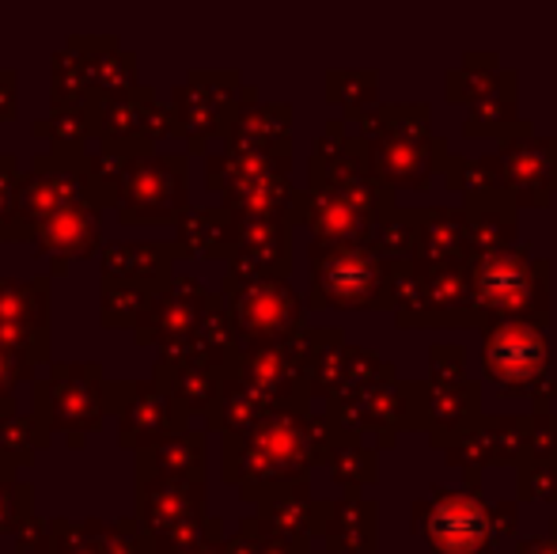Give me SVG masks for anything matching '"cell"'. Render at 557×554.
I'll list each match as a JSON object with an SVG mask.
<instances>
[{
	"label": "cell",
	"instance_id": "5b68a950",
	"mask_svg": "<svg viewBox=\"0 0 557 554\" xmlns=\"http://www.w3.org/2000/svg\"><path fill=\"white\" fill-rule=\"evenodd\" d=\"M117 206L125 224L137 221H175L186 206V156L137 152L117 160L114 178L107 183V206Z\"/></svg>",
	"mask_w": 557,
	"mask_h": 554
},
{
	"label": "cell",
	"instance_id": "3957f363",
	"mask_svg": "<svg viewBox=\"0 0 557 554\" xmlns=\"http://www.w3.org/2000/svg\"><path fill=\"white\" fill-rule=\"evenodd\" d=\"M470 278H474L478 323H512L528 319L539 323L550 316V274L543 259H531L528 247H505V251L467 255Z\"/></svg>",
	"mask_w": 557,
	"mask_h": 554
},
{
	"label": "cell",
	"instance_id": "4316f807",
	"mask_svg": "<svg viewBox=\"0 0 557 554\" xmlns=\"http://www.w3.org/2000/svg\"><path fill=\"white\" fill-rule=\"evenodd\" d=\"M372 251L387 262H410L418 255V209H395L372 232Z\"/></svg>",
	"mask_w": 557,
	"mask_h": 554
},
{
	"label": "cell",
	"instance_id": "7402d4cb",
	"mask_svg": "<svg viewBox=\"0 0 557 554\" xmlns=\"http://www.w3.org/2000/svg\"><path fill=\"white\" fill-rule=\"evenodd\" d=\"M375 502L368 497H345V502H331V517H326V543L331 551L342 554H368L375 551Z\"/></svg>",
	"mask_w": 557,
	"mask_h": 554
},
{
	"label": "cell",
	"instance_id": "277c9868",
	"mask_svg": "<svg viewBox=\"0 0 557 554\" xmlns=\"http://www.w3.org/2000/svg\"><path fill=\"white\" fill-rule=\"evenodd\" d=\"M311 308H395L391 262L372 244H311Z\"/></svg>",
	"mask_w": 557,
	"mask_h": 554
},
{
	"label": "cell",
	"instance_id": "ac0fdd59",
	"mask_svg": "<svg viewBox=\"0 0 557 554\" xmlns=\"http://www.w3.org/2000/svg\"><path fill=\"white\" fill-rule=\"evenodd\" d=\"M326 517H331V502H311L308 490L300 487L262 502L258 525L288 547H304L315 532H326Z\"/></svg>",
	"mask_w": 557,
	"mask_h": 554
},
{
	"label": "cell",
	"instance_id": "d4e9b609",
	"mask_svg": "<svg viewBox=\"0 0 557 554\" xmlns=\"http://www.w3.org/2000/svg\"><path fill=\"white\" fill-rule=\"evenodd\" d=\"M148 471L168 475V479H190L201 482L206 471V441L201 433H175L171 441H163L156 452H148Z\"/></svg>",
	"mask_w": 557,
	"mask_h": 554
},
{
	"label": "cell",
	"instance_id": "e0dca14e",
	"mask_svg": "<svg viewBox=\"0 0 557 554\" xmlns=\"http://www.w3.org/2000/svg\"><path fill=\"white\" fill-rule=\"evenodd\" d=\"M99 209H103V201H96V198L73 201V206H65L61 213H53L50 221L38 224V229L30 232V239H35L46 255H53V259H84V255H91L99 244Z\"/></svg>",
	"mask_w": 557,
	"mask_h": 554
},
{
	"label": "cell",
	"instance_id": "44dd1931",
	"mask_svg": "<svg viewBox=\"0 0 557 554\" xmlns=\"http://www.w3.org/2000/svg\"><path fill=\"white\" fill-rule=\"evenodd\" d=\"M227 148L288 156V107H243L232 122V145Z\"/></svg>",
	"mask_w": 557,
	"mask_h": 554
},
{
	"label": "cell",
	"instance_id": "83f0119b",
	"mask_svg": "<svg viewBox=\"0 0 557 554\" xmlns=\"http://www.w3.org/2000/svg\"><path fill=\"white\" fill-rule=\"evenodd\" d=\"M46 436H50V429L38 418L12 415L0 426V456H8V464H30L35 452L46 444Z\"/></svg>",
	"mask_w": 557,
	"mask_h": 554
},
{
	"label": "cell",
	"instance_id": "7a4b0ae2",
	"mask_svg": "<svg viewBox=\"0 0 557 554\" xmlns=\"http://www.w3.org/2000/svg\"><path fill=\"white\" fill-rule=\"evenodd\" d=\"M364 145L372 171L383 186L421 190L433 171H441L451 156L441 137L429 130V107H375L364 119Z\"/></svg>",
	"mask_w": 557,
	"mask_h": 554
},
{
	"label": "cell",
	"instance_id": "1f68e13d",
	"mask_svg": "<svg viewBox=\"0 0 557 554\" xmlns=\"http://www.w3.org/2000/svg\"><path fill=\"white\" fill-rule=\"evenodd\" d=\"M520 497L557 502V459H528L520 467Z\"/></svg>",
	"mask_w": 557,
	"mask_h": 554
},
{
	"label": "cell",
	"instance_id": "30bf717a",
	"mask_svg": "<svg viewBox=\"0 0 557 554\" xmlns=\"http://www.w3.org/2000/svg\"><path fill=\"white\" fill-rule=\"evenodd\" d=\"M482 369L505 395L535 392L546 380V334L539 323L512 319V323L485 327Z\"/></svg>",
	"mask_w": 557,
	"mask_h": 554
},
{
	"label": "cell",
	"instance_id": "6da1fadb",
	"mask_svg": "<svg viewBox=\"0 0 557 554\" xmlns=\"http://www.w3.org/2000/svg\"><path fill=\"white\" fill-rule=\"evenodd\" d=\"M331 418H315L308 407H281L265 415L250 433L227 436L224 479L239 487L243 497L270 502L288 490H300L319 459H331L337 444Z\"/></svg>",
	"mask_w": 557,
	"mask_h": 554
},
{
	"label": "cell",
	"instance_id": "5bb4252c",
	"mask_svg": "<svg viewBox=\"0 0 557 554\" xmlns=\"http://www.w3.org/2000/svg\"><path fill=\"white\" fill-rule=\"evenodd\" d=\"M406 395V426L429 429L436 448H444L455 433L478 421V384L459 380V384H436V380H421V384H403Z\"/></svg>",
	"mask_w": 557,
	"mask_h": 554
},
{
	"label": "cell",
	"instance_id": "52a82bcc",
	"mask_svg": "<svg viewBox=\"0 0 557 554\" xmlns=\"http://www.w3.org/2000/svg\"><path fill=\"white\" fill-rule=\"evenodd\" d=\"M107 415H114V384H107L99 365H53L50 380L38 384L35 418L50 433H91L103 426Z\"/></svg>",
	"mask_w": 557,
	"mask_h": 554
},
{
	"label": "cell",
	"instance_id": "74e56055",
	"mask_svg": "<svg viewBox=\"0 0 557 554\" xmlns=\"http://www.w3.org/2000/svg\"><path fill=\"white\" fill-rule=\"evenodd\" d=\"M516 554H557V540H531V543H523Z\"/></svg>",
	"mask_w": 557,
	"mask_h": 554
},
{
	"label": "cell",
	"instance_id": "603a6c76",
	"mask_svg": "<svg viewBox=\"0 0 557 554\" xmlns=\"http://www.w3.org/2000/svg\"><path fill=\"white\" fill-rule=\"evenodd\" d=\"M0 331H46V278H0Z\"/></svg>",
	"mask_w": 557,
	"mask_h": 554
},
{
	"label": "cell",
	"instance_id": "f546056e",
	"mask_svg": "<svg viewBox=\"0 0 557 554\" xmlns=\"http://www.w3.org/2000/svg\"><path fill=\"white\" fill-rule=\"evenodd\" d=\"M50 554H107L103 525H58L50 532Z\"/></svg>",
	"mask_w": 557,
	"mask_h": 554
},
{
	"label": "cell",
	"instance_id": "d6a6232c",
	"mask_svg": "<svg viewBox=\"0 0 557 554\" xmlns=\"http://www.w3.org/2000/svg\"><path fill=\"white\" fill-rule=\"evenodd\" d=\"M528 459H557V415L535 410L528 418ZM523 459V464H528Z\"/></svg>",
	"mask_w": 557,
	"mask_h": 554
},
{
	"label": "cell",
	"instance_id": "ab89813d",
	"mask_svg": "<svg viewBox=\"0 0 557 554\" xmlns=\"http://www.w3.org/2000/svg\"><path fill=\"white\" fill-rule=\"evenodd\" d=\"M8 418H12V403H0V426H4Z\"/></svg>",
	"mask_w": 557,
	"mask_h": 554
},
{
	"label": "cell",
	"instance_id": "cb8c5ba5",
	"mask_svg": "<svg viewBox=\"0 0 557 554\" xmlns=\"http://www.w3.org/2000/svg\"><path fill=\"white\" fill-rule=\"evenodd\" d=\"M183 239L206 259L235 255V213L232 209H186L183 213Z\"/></svg>",
	"mask_w": 557,
	"mask_h": 554
},
{
	"label": "cell",
	"instance_id": "8d00e7d4",
	"mask_svg": "<svg viewBox=\"0 0 557 554\" xmlns=\"http://www.w3.org/2000/svg\"><path fill=\"white\" fill-rule=\"evenodd\" d=\"M512 532H516V505L505 502V505H497V509H493V543L508 540Z\"/></svg>",
	"mask_w": 557,
	"mask_h": 554
},
{
	"label": "cell",
	"instance_id": "e575fe53",
	"mask_svg": "<svg viewBox=\"0 0 557 554\" xmlns=\"http://www.w3.org/2000/svg\"><path fill=\"white\" fill-rule=\"evenodd\" d=\"M462 361H467V349H462V346H433L429 365H433L436 384H459V380H462Z\"/></svg>",
	"mask_w": 557,
	"mask_h": 554
},
{
	"label": "cell",
	"instance_id": "8fae6325",
	"mask_svg": "<svg viewBox=\"0 0 557 554\" xmlns=\"http://www.w3.org/2000/svg\"><path fill=\"white\" fill-rule=\"evenodd\" d=\"M117 415V441L122 448H137L145 456V448H160L163 441H171L175 433H183V407L175 403V395L168 392L160 377L156 380H125L117 384L114 399Z\"/></svg>",
	"mask_w": 557,
	"mask_h": 554
},
{
	"label": "cell",
	"instance_id": "484cf974",
	"mask_svg": "<svg viewBox=\"0 0 557 554\" xmlns=\"http://www.w3.org/2000/svg\"><path fill=\"white\" fill-rule=\"evenodd\" d=\"M331 471H334V482L345 487V494L360 497V487H368V482L375 479V448L360 444V436L342 433L331 452Z\"/></svg>",
	"mask_w": 557,
	"mask_h": 554
},
{
	"label": "cell",
	"instance_id": "f35d334b",
	"mask_svg": "<svg viewBox=\"0 0 557 554\" xmlns=\"http://www.w3.org/2000/svg\"><path fill=\"white\" fill-rule=\"evenodd\" d=\"M216 535H221V528H216V532L209 535V540L201 543V547H194L190 554H227V547H221V543H216Z\"/></svg>",
	"mask_w": 557,
	"mask_h": 554
},
{
	"label": "cell",
	"instance_id": "9c48e42d",
	"mask_svg": "<svg viewBox=\"0 0 557 554\" xmlns=\"http://www.w3.org/2000/svg\"><path fill=\"white\" fill-rule=\"evenodd\" d=\"M216 304H221V296L209 293L198 278H190V274L171 278L168 285L156 293L148 316L140 319L137 342L140 346H145V342L148 346H160V361H175Z\"/></svg>",
	"mask_w": 557,
	"mask_h": 554
},
{
	"label": "cell",
	"instance_id": "9a60e30c",
	"mask_svg": "<svg viewBox=\"0 0 557 554\" xmlns=\"http://www.w3.org/2000/svg\"><path fill=\"white\" fill-rule=\"evenodd\" d=\"M96 122H99V134L107 140V152H122V156H137V148L148 137L163 134V126H156L160 114H156L148 88H129V91H117V96H107L103 107H96Z\"/></svg>",
	"mask_w": 557,
	"mask_h": 554
},
{
	"label": "cell",
	"instance_id": "4fadbf2b",
	"mask_svg": "<svg viewBox=\"0 0 557 554\" xmlns=\"http://www.w3.org/2000/svg\"><path fill=\"white\" fill-rule=\"evenodd\" d=\"M500 183L516 209L546 206L557 190V137H535L531 126L512 134L497 152Z\"/></svg>",
	"mask_w": 557,
	"mask_h": 554
},
{
	"label": "cell",
	"instance_id": "d590c367",
	"mask_svg": "<svg viewBox=\"0 0 557 554\" xmlns=\"http://www.w3.org/2000/svg\"><path fill=\"white\" fill-rule=\"evenodd\" d=\"M30 365L35 361H27V357L0 346V403H12L8 395L15 392V384H20L23 377H30Z\"/></svg>",
	"mask_w": 557,
	"mask_h": 554
},
{
	"label": "cell",
	"instance_id": "8992f818",
	"mask_svg": "<svg viewBox=\"0 0 557 554\" xmlns=\"http://www.w3.org/2000/svg\"><path fill=\"white\" fill-rule=\"evenodd\" d=\"M224 293L243 349L265 346V342H288L304 334V300L288 285V278L232 270L224 281Z\"/></svg>",
	"mask_w": 557,
	"mask_h": 554
},
{
	"label": "cell",
	"instance_id": "f1b7e54d",
	"mask_svg": "<svg viewBox=\"0 0 557 554\" xmlns=\"http://www.w3.org/2000/svg\"><path fill=\"white\" fill-rule=\"evenodd\" d=\"M331 99L334 103H342L345 111L360 114L364 119L368 114V103H375V73H352V69H345V73H331Z\"/></svg>",
	"mask_w": 557,
	"mask_h": 554
},
{
	"label": "cell",
	"instance_id": "2e32d148",
	"mask_svg": "<svg viewBox=\"0 0 557 554\" xmlns=\"http://www.w3.org/2000/svg\"><path fill=\"white\" fill-rule=\"evenodd\" d=\"M232 270L243 274H288V221L285 217H235Z\"/></svg>",
	"mask_w": 557,
	"mask_h": 554
},
{
	"label": "cell",
	"instance_id": "4dcf8cb0",
	"mask_svg": "<svg viewBox=\"0 0 557 554\" xmlns=\"http://www.w3.org/2000/svg\"><path fill=\"white\" fill-rule=\"evenodd\" d=\"M27 509H30V494L27 487L12 479L8 467H0V535L4 532H15V528L27 525Z\"/></svg>",
	"mask_w": 557,
	"mask_h": 554
},
{
	"label": "cell",
	"instance_id": "836d02e7",
	"mask_svg": "<svg viewBox=\"0 0 557 554\" xmlns=\"http://www.w3.org/2000/svg\"><path fill=\"white\" fill-rule=\"evenodd\" d=\"M20 183L12 156H0V236H15V206H20Z\"/></svg>",
	"mask_w": 557,
	"mask_h": 554
},
{
	"label": "cell",
	"instance_id": "7c38bea8",
	"mask_svg": "<svg viewBox=\"0 0 557 554\" xmlns=\"http://www.w3.org/2000/svg\"><path fill=\"white\" fill-rule=\"evenodd\" d=\"M235 88H239V76L235 73H194L183 88L171 99V119L175 130L190 140L194 148H201L209 137L232 130L235 114Z\"/></svg>",
	"mask_w": 557,
	"mask_h": 554
},
{
	"label": "cell",
	"instance_id": "ba28073f",
	"mask_svg": "<svg viewBox=\"0 0 557 554\" xmlns=\"http://www.w3.org/2000/svg\"><path fill=\"white\" fill-rule=\"evenodd\" d=\"M413 525L429 554H490L493 509L482 502V490H436L433 497L413 505Z\"/></svg>",
	"mask_w": 557,
	"mask_h": 554
},
{
	"label": "cell",
	"instance_id": "ffe728a7",
	"mask_svg": "<svg viewBox=\"0 0 557 554\" xmlns=\"http://www.w3.org/2000/svg\"><path fill=\"white\" fill-rule=\"evenodd\" d=\"M418 262L467 259V213L462 209H418Z\"/></svg>",
	"mask_w": 557,
	"mask_h": 554
},
{
	"label": "cell",
	"instance_id": "d6986e66",
	"mask_svg": "<svg viewBox=\"0 0 557 554\" xmlns=\"http://www.w3.org/2000/svg\"><path fill=\"white\" fill-rule=\"evenodd\" d=\"M175 251L163 244H114L103 255V285H168Z\"/></svg>",
	"mask_w": 557,
	"mask_h": 554
}]
</instances>
